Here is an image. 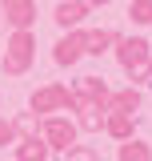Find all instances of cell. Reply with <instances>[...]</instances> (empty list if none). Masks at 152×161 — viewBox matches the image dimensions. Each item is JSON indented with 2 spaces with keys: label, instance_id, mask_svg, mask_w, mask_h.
Segmentation results:
<instances>
[{
  "label": "cell",
  "instance_id": "9",
  "mask_svg": "<svg viewBox=\"0 0 152 161\" xmlns=\"http://www.w3.org/2000/svg\"><path fill=\"white\" fill-rule=\"evenodd\" d=\"M120 32H108V28H88L84 32V57H100V53H108L116 44Z\"/></svg>",
  "mask_w": 152,
  "mask_h": 161
},
{
  "label": "cell",
  "instance_id": "4",
  "mask_svg": "<svg viewBox=\"0 0 152 161\" xmlns=\"http://www.w3.org/2000/svg\"><path fill=\"white\" fill-rule=\"evenodd\" d=\"M40 137L48 141V149L52 153H68L76 145V137H80V129H76L72 117H60V113H52V117L40 121Z\"/></svg>",
  "mask_w": 152,
  "mask_h": 161
},
{
  "label": "cell",
  "instance_id": "3",
  "mask_svg": "<svg viewBox=\"0 0 152 161\" xmlns=\"http://www.w3.org/2000/svg\"><path fill=\"white\" fill-rule=\"evenodd\" d=\"M28 109L36 117H52V113H68L72 109V89L68 85H40L28 97Z\"/></svg>",
  "mask_w": 152,
  "mask_h": 161
},
{
  "label": "cell",
  "instance_id": "7",
  "mask_svg": "<svg viewBox=\"0 0 152 161\" xmlns=\"http://www.w3.org/2000/svg\"><path fill=\"white\" fill-rule=\"evenodd\" d=\"M84 16H88V4H84V0H60L56 12H52V20H56L64 32H68V28H80Z\"/></svg>",
  "mask_w": 152,
  "mask_h": 161
},
{
  "label": "cell",
  "instance_id": "15",
  "mask_svg": "<svg viewBox=\"0 0 152 161\" xmlns=\"http://www.w3.org/2000/svg\"><path fill=\"white\" fill-rule=\"evenodd\" d=\"M128 20L132 24H152V0H132L128 4Z\"/></svg>",
  "mask_w": 152,
  "mask_h": 161
},
{
  "label": "cell",
  "instance_id": "5",
  "mask_svg": "<svg viewBox=\"0 0 152 161\" xmlns=\"http://www.w3.org/2000/svg\"><path fill=\"white\" fill-rule=\"evenodd\" d=\"M80 57H84V28H68L52 44V60L60 69H72V64H80Z\"/></svg>",
  "mask_w": 152,
  "mask_h": 161
},
{
  "label": "cell",
  "instance_id": "11",
  "mask_svg": "<svg viewBox=\"0 0 152 161\" xmlns=\"http://www.w3.org/2000/svg\"><path fill=\"white\" fill-rule=\"evenodd\" d=\"M48 157H52V149H48L44 137H24V141H16V161H48Z\"/></svg>",
  "mask_w": 152,
  "mask_h": 161
},
{
  "label": "cell",
  "instance_id": "10",
  "mask_svg": "<svg viewBox=\"0 0 152 161\" xmlns=\"http://www.w3.org/2000/svg\"><path fill=\"white\" fill-rule=\"evenodd\" d=\"M132 129H136V113H108L104 117V133L116 137V141H128Z\"/></svg>",
  "mask_w": 152,
  "mask_h": 161
},
{
  "label": "cell",
  "instance_id": "13",
  "mask_svg": "<svg viewBox=\"0 0 152 161\" xmlns=\"http://www.w3.org/2000/svg\"><path fill=\"white\" fill-rule=\"evenodd\" d=\"M116 161H152V145L140 141V137H128V141H120Z\"/></svg>",
  "mask_w": 152,
  "mask_h": 161
},
{
  "label": "cell",
  "instance_id": "19",
  "mask_svg": "<svg viewBox=\"0 0 152 161\" xmlns=\"http://www.w3.org/2000/svg\"><path fill=\"white\" fill-rule=\"evenodd\" d=\"M148 73H152V60H148Z\"/></svg>",
  "mask_w": 152,
  "mask_h": 161
},
{
  "label": "cell",
  "instance_id": "2",
  "mask_svg": "<svg viewBox=\"0 0 152 161\" xmlns=\"http://www.w3.org/2000/svg\"><path fill=\"white\" fill-rule=\"evenodd\" d=\"M36 60V36L32 28H12V36L4 44V77H24Z\"/></svg>",
  "mask_w": 152,
  "mask_h": 161
},
{
  "label": "cell",
  "instance_id": "16",
  "mask_svg": "<svg viewBox=\"0 0 152 161\" xmlns=\"http://www.w3.org/2000/svg\"><path fill=\"white\" fill-rule=\"evenodd\" d=\"M64 161H100V149L96 145H72L64 153Z\"/></svg>",
  "mask_w": 152,
  "mask_h": 161
},
{
  "label": "cell",
  "instance_id": "6",
  "mask_svg": "<svg viewBox=\"0 0 152 161\" xmlns=\"http://www.w3.org/2000/svg\"><path fill=\"white\" fill-rule=\"evenodd\" d=\"M0 12L12 28H32L36 24V0H0Z\"/></svg>",
  "mask_w": 152,
  "mask_h": 161
},
{
  "label": "cell",
  "instance_id": "1",
  "mask_svg": "<svg viewBox=\"0 0 152 161\" xmlns=\"http://www.w3.org/2000/svg\"><path fill=\"white\" fill-rule=\"evenodd\" d=\"M116 60L120 69L132 77L136 89L152 85V73H148V60H152V44L144 36H116Z\"/></svg>",
  "mask_w": 152,
  "mask_h": 161
},
{
  "label": "cell",
  "instance_id": "8",
  "mask_svg": "<svg viewBox=\"0 0 152 161\" xmlns=\"http://www.w3.org/2000/svg\"><path fill=\"white\" fill-rule=\"evenodd\" d=\"M140 101H144V93H140L136 85L116 89L112 97H108V113H136V109H140Z\"/></svg>",
  "mask_w": 152,
  "mask_h": 161
},
{
  "label": "cell",
  "instance_id": "14",
  "mask_svg": "<svg viewBox=\"0 0 152 161\" xmlns=\"http://www.w3.org/2000/svg\"><path fill=\"white\" fill-rule=\"evenodd\" d=\"M40 121H44V117H36V113L28 109V113H16V117H12V129H16L20 141H24V137H40Z\"/></svg>",
  "mask_w": 152,
  "mask_h": 161
},
{
  "label": "cell",
  "instance_id": "17",
  "mask_svg": "<svg viewBox=\"0 0 152 161\" xmlns=\"http://www.w3.org/2000/svg\"><path fill=\"white\" fill-rule=\"evenodd\" d=\"M16 129H12V121H8V117H0V149H4V145H16Z\"/></svg>",
  "mask_w": 152,
  "mask_h": 161
},
{
  "label": "cell",
  "instance_id": "18",
  "mask_svg": "<svg viewBox=\"0 0 152 161\" xmlns=\"http://www.w3.org/2000/svg\"><path fill=\"white\" fill-rule=\"evenodd\" d=\"M88 8H100V4H112V0H84Z\"/></svg>",
  "mask_w": 152,
  "mask_h": 161
},
{
  "label": "cell",
  "instance_id": "12",
  "mask_svg": "<svg viewBox=\"0 0 152 161\" xmlns=\"http://www.w3.org/2000/svg\"><path fill=\"white\" fill-rule=\"evenodd\" d=\"M104 117H108L104 105H84V109H76V129H84V133H100V129H104Z\"/></svg>",
  "mask_w": 152,
  "mask_h": 161
}]
</instances>
